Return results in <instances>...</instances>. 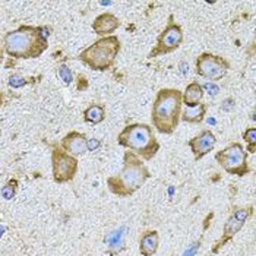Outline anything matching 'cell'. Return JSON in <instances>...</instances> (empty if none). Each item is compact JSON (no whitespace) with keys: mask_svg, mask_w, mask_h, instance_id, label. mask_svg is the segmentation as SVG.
<instances>
[{"mask_svg":"<svg viewBox=\"0 0 256 256\" xmlns=\"http://www.w3.org/2000/svg\"><path fill=\"white\" fill-rule=\"evenodd\" d=\"M118 145L128 148L139 158H144L146 161L156 157L160 150V144L156 139L152 128L145 123L128 124L118 134Z\"/></svg>","mask_w":256,"mask_h":256,"instance_id":"4","label":"cell"},{"mask_svg":"<svg viewBox=\"0 0 256 256\" xmlns=\"http://www.w3.org/2000/svg\"><path fill=\"white\" fill-rule=\"evenodd\" d=\"M62 150L68 154L78 157L86 152V136L80 132H70L62 139Z\"/></svg>","mask_w":256,"mask_h":256,"instance_id":"12","label":"cell"},{"mask_svg":"<svg viewBox=\"0 0 256 256\" xmlns=\"http://www.w3.org/2000/svg\"><path fill=\"white\" fill-rule=\"evenodd\" d=\"M58 76L63 80L64 85H70L74 82V74H72L70 68L66 64H60L58 68Z\"/></svg>","mask_w":256,"mask_h":256,"instance_id":"20","label":"cell"},{"mask_svg":"<svg viewBox=\"0 0 256 256\" xmlns=\"http://www.w3.org/2000/svg\"><path fill=\"white\" fill-rule=\"evenodd\" d=\"M200 86H202L204 92H206L211 97H216V96H218V92H220V86H218L216 82H205Z\"/></svg>","mask_w":256,"mask_h":256,"instance_id":"23","label":"cell"},{"mask_svg":"<svg viewBox=\"0 0 256 256\" xmlns=\"http://www.w3.org/2000/svg\"><path fill=\"white\" fill-rule=\"evenodd\" d=\"M243 139L246 140V144H249V152L254 154L255 152L256 145V128H250L243 134Z\"/></svg>","mask_w":256,"mask_h":256,"instance_id":"21","label":"cell"},{"mask_svg":"<svg viewBox=\"0 0 256 256\" xmlns=\"http://www.w3.org/2000/svg\"><path fill=\"white\" fill-rule=\"evenodd\" d=\"M16 188H18V182L16 180H9L0 190L2 196L6 200H10L14 199L15 195H16Z\"/></svg>","mask_w":256,"mask_h":256,"instance_id":"19","label":"cell"},{"mask_svg":"<svg viewBox=\"0 0 256 256\" xmlns=\"http://www.w3.org/2000/svg\"><path fill=\"white\" fill-rule=\"evenodd\" d=\"M124 232H126V227H122L104 237V243L108 246V252L112 255L118 254L120 250L124 249V234H126Z\"/></svg>","mask_w":256,"mask_h":256,"instance_id":"15","label":"cell"},{"mask_svg":"<svg viewBox=\"0 0 256 256\" xmlns=\"http://www.w3.org/2000/svg\"><path fill=\"white\" fill-rule=\"evenodd\" d=\"M254 212V208L252 206H248V208H236L232 216L228 217V220L226 221L224 224V228H222V236L216 243V246L212 248V254H217L218 250L227 243L230 242L233 237L236 236L237 233L242 230V227L244 226V222L249 220V217L252 216Z\"/></svg>","mask_w":256,"mask_h":256,"instance_id":"10","label":"cell"},{"mask_svg":"<svg viewBox=\"0 0 256 256\" xmlns=\"http://www.w3.org/2000/svg\"><path fill=\"white\" fill-rule=\"evenodd\" d=\"M205 113H206V104L199 102L194 107H184L182 110L180 118L188 123H200L205 118Z\"/></svg>","mask_w":256,"mask_h":256,"instance_id":"17","label":"cell"},{"mask_svg":"<svg viewBox=\"0 0 256 256\" xmlns=\"http://www.w3.org/2000/svg\"><path fill=\"white\" fill-rule=\"evenodd\" d=\"M120 25V20L113 14H102L92 22V30L100 37H108V34L114 32Z\"/></svg>","mask_w":256,"mask_h":256,"instance_id":"13","label":"cell"},{"mask_svg":"<svg viewBox=\"0 0 256 256\" xmlns=\"http://www.w3.org/2000/svg\"><path fill=\"white\" fill-rule=\"evenodd\" d=\"M150 178L151 173L142 162V160L132 151H126L123 156L122 172L116 176L107 178V186L110 192L116 196L128 198L139 190Z\"/></svg>","mask_w":256,"mask_h":256,"instance_id":"1","label":"cell"},{"mask_svg":"<svg viewBox=\"0 0 256 256\" xmlns=\"http://www.w3.org/2000/svg\"><path fill=\"white\" fill-rule=\"evenodd\" d=\"M182 92L176 88L160 90L152 104V124L157 132L172 135L178 126L182 114Z\"/></svg>","mask_w":256,"mask_h":256,"instance_id":"3","label":"cell"},{"mask_svg":"<svg viewBox=\"0 0 256 256\" xmlns=\"http://www.w3.org/2000/svg\"><path fill=\"white\" fill-rule=\"evenodd\" d=\"M183 41V32L180 25H178L176 22H173V16H170V22L166 26V30L160 34V37L157 40V46L154 47V50L148 54L150 59L157 58L161 54H167L174 52L176 48H178V46Z\"/></svg>","mask_w":256,"mask_h":256,"instance_id":"9","label":"cell"},{"mask_svg":"<svg viewBox=\"0 0 256 256\" xmlns=\"http://www.w3.org/2000/svg\"><path fill=\"white\" fill-rule=\"evenodd\" d=\"M100 146H101V142H100V139H97V138L86 139V151H97Z\"/></svg>","mask_w":256,"mask_h":256,"instance_id":"24","label":"cell"},{"mask_svg":"<svg viewBox=\"0 0 256 256\" xmlns=\"http://www.w3.org/2000/svg\"><path fill=\"white\" fill-rule=\"evenodd\" d=\"M46 48L47 38L40 32V26L20 25L4 36V52L15 59H36Z\"/></svg>","mask_w":256,"mask_h":256,"instance_id":"2","label":"cell"},{"mask_svg":"<svg viewBox=\"0 0 256 256\" xmlns=\"http://www.w3.org/2000/svg\"><path fill=\"white\" fill-rule=\"evenodd\" d=\"M204 97V90L198 82H192L186 86L184 92L182 94V102L186 107H194L200 102V100Z\"/></svg>","mask_w":256,"mask_h":256,"instance_id":"16","label":"cell"},{"mask_svg":"<svg viewBox=\"0 0 256 256\" xmlns=\"http://www.w3.org/2000/svg\"><path fill=\"white\" fill-rule=\"evenodd\" d=\"M52 168L53 180L56 183L62 184L72 182L78 172V160L62 148H54L52 151Z\"/></svg>","mask_w":256,"mask_h":256,"instance_id":"7","label":"cell"},{"mask_svg":"<svg viewBox=\"0 0 256 256\" xmlns=\"http://www.w3.org/2000/svg\"><path fill=\"white\" fill-rule=\"evenodd\" d=\"M120 52V40L116 36H108L97 40L88 48H85L78 59L94 70L104 72L108 70L118 58Z\"/></svg>","mask_w":256,"mask_h":256,"instance_id":"5","label":"cell"},{"mask_svg":"<svg viewBox=\"0 0 256 256\" xmlns=\"http://www.w3.org/2000/svg\"><path fill=\"white\" fill-rule=\"evenodd\" d=\"M2 102H3V94L0 92V106H2Z\"/></svg>","mask_w":256,"mask_h":256,"instance_id":"27","label":"cell"},{"mask_svg":"<svg viewBox=\"0 0 256 256\" xmlns=\"http://www.w3.org/2000/svg\"><path fill=\"white\" fill-rule=\"evenodd\" d=\"M160 236L157 230H146L139 238V252L140 256H152L157 254Z\"/></svg>","mask_w":256,"mask_h":256,"instance_id":"14","label":"cell"},{"mask_svg":"<svg viewBox=\"0 0 256 256\" xmlns=\"http://www.w3.org/2000/svg\"><path fill=\"white\" fill-rule=\"evenodd\" d=\"M8 84H9V86H10V88H15V90H18V88L25 86V85L28 84V80L24 78V76H20V74H14V75H10V76H9Z\"/></svg>","mask_w":256,"mask_h":256,"instance_id":"22","label":"cell"},{"mask_svg":"<svg viewBox=\"0 0 256 256\" xmlns=\"http://www.w3.org/2000/svg\"><path fill=\"white\" fill-rule=\"evenodd\" d=\"M228 69H230V63L221 56L202 53L196 59V74L211 82L224 78Z\"/></svg>","mask_w":256,"mask_h":256,"instance_id":"8","label":"cell"},{"mask_svg":"<svg viewBox=\"0 0 256 256\" xmlns=\"http://www.w3.org/2000/svg\"><path fill=\"white\" fill-rule=\"evenodd\" d=\"M216 144H217L216 135L208 129L202 130L199 135H196L195 138H192L188 142V145H189V148H190V151H192L196 161L205 157L206 154H210L216 148Z\"/></svg>","mask_w":256,"mask_h":256,"instance_id":"11","label":"cell"},{"mask_svg":"<svg viewBox=\"0 0 256 256\" xmlns=\"http://www.w3.org/2000/svg\"><path fill=\"white\" fill-rule=\"evenodd\" d=\"M180 68H182V72H183V75L189 74V64H188L186 62H182V63H180Z\"/></svg>","mask_w":256,"mask_h":256,"instance_id":"26","label":"cell"},{"mask_svg":"<svg viewBox=\"0 0 256 256\" xmlns=\"http://www.w3.org/2000/svg\"><path fill=\"white\" fill-rule=\"evenodd\" d=\"M217 162L228 174H236L238 178L250 173V167L248 164L246 151L240 144H230L222 151L216 154Z\"/></svg>","mask_w":256,"mask_h":256,"instance_id":"6","label":"cell"},{"mask_svg":"<svg viewBox=\"0 0 256 256\" xmlns=\"http://www.w3.org/2000/svg\"><path fill=\"white\" fill-rule=\"evenodd\" d=\"M199 248H200V242H196V243H194L182 256H195L198 250H199Z\"/></svg>","mask_w":256,"mask_h":256,"instance_id":"25","label":"cell"},{"mask_svg":"<svg viewBox=\"0 0 256 256\" xmlns=\"http://www.w3.org/2000/svg\"><path fill=\"white\" fill-rule=\"evenodd\" d=\"M106 118V108L100 104H92L88 108H85L84 112V118L85 122L88 123H92V124H98Z\"/></svg>","mask_w":256,"mask_h":256,"instance_id":"18","label":"cell"}]
</instances>
